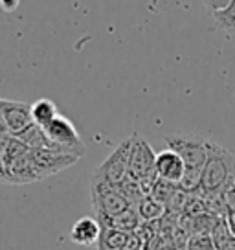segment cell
I'll return each mask as SVG.
<instances>
[{"instance_id":"6da1fadb","label":"cell","mask_w":235,"mask_h":250,"mask_svg":"<svg viewBox=\"0 0 235 250\" xmlns=\"http://www.w3.org/2000/svg\"><path fill=\"white\" fill-rule=\"evenodd\" d=\"M235 177V155L222 146L210 142V153L202 169V184L200 195L210 193H224L234 186Z\"/></svg>"},{"instance_id":"7a4b0ae2","label":"cell","mask_w":235,"mask_h":250,"mask_svg":"<svg viewBox=\"0 0 235 250\" xmlns=\"http://www.w3.org/2000/svg\"><path fill=\"white\" fill-rule=\"evenodd\" d=\"M210 142L212 140L193 133H171L165 136L167 149L180 156L188 169H204L210 153Z\"/></svg>"},{"instance_id":"3957f363","label":"cell","mask_w":235,"mask_h":250,"mask_svg":"<svg viewBox=\"0 0 235 250\" xmlns=\"http://www.w3.org/2000/svg\"><path fill=\"white\" fill-rule=\"evenodd\" d=\"M131 147H133V136H129L110 153L101 164L96 167L92 175V182L119 186L129 175V160H131Z\"/></svg>"},{"instance_id":"277c9868","label":"cell","mask_w":235,"mask_h":250,"mask_svg":"<svg viewBox=\"0 0 235 250\" xmlns=\"http://www.w3.org/2000/svg\"><path fill=\"white\" fill-rule=\"evenodd\" d=\"M90 193H92V204H94V210H96V219L99 223H105V221L116 217L121 211L131 208V203L118 189V186L92 182L90 184Z\"/></svg>"},{"instance_id":"5b68a950","label":"cell","mask_w":235,"mask_h":250,"mask_svg":"<svg viewBox=\"0 0 235 250\" xmlns=\"http://www.w3.org/2000/svg\"><path fill=\"white\" fill-rule=\"evenodd\" d=\"M129 175L136 180H145L157 175V153L151 144L138 134H133V147L129 160Z\"/></svg>"},{"instance_id":"8992f818","label":"cell","mask_w":235,"mask_h":250,"mask_svg":"<svg viewBox=\"0 0 235 250\" xmlns=\"http://www.w3.org/2000/svg\"><path fill=\"white\" fill-rule=\"evenodd\" d=\"M42 129H44V133L48 134V138L54 142L55 146L66 149L68 153L79 156V158L85 155V151H86L85 144L81 140L78 129L74 127V124H72L66 116L59 114L52 124L46 125V127H42Z\"/></svg>"},{"instance_id":"52a82bcc","label":"cell","mask_w":235,"mask_h":250,"mask_svg":"<svg viewBox=\"0 0 235 250\" xmlns=\"http://www.w3.org/2000/svg\"><path fill=\"white\" fill-rule=\"evenodd\" d=\"M30 156H32L33 166L39 173L40 180L63 171L79 160V156L63 153V151H55V149H30Z\"/></svg>"},{"instance_id":"ba28073f","label":"cell","mask_w":235,"mask_h":250,"mask_svg":"<svg viewBox=\"0 0 235 250\" xmlns=\"http://www.w3.org/2000/svg\"><path fill=\"white\" fill-rule=\"evenodd\" d=\"M2 116L9 136H19L33 125L32 105L13 100H2Z\"/></svg>"},{"instance_id":"9c48e42d","label":"cell","mask_w":235,"mask_h":250,"mask_svg":"<svg viewBox=\"0 0 235 250\" xmlns=\"http://www.w3.org/2000/svg\"><path fill=\"white\" fill-rule=\"evenodd\" d=\"M4 175H6V184H30V182L40 180L39 173L33 166L32 156H30V151L8 164H4Z\"/></svg>"},{"instance_id":"30bf717a","label":"cell","mask_w":235,"mask_h":250,"mask_svg":"<svg viewBox=\"0 0 235 250\" xmlns=\"http://www.w3.org/2000/svg\"><path fill=\"white\" fill-rule=\"evenodd\" d=\"M186 173V164L180 156L171 149H165L157 155V175L160 180L171 182V184H180L182 177Z\"/></svg>"},{"instance_id":"8fae6325","label":"cell","mask_w":235,"mask_h":250,"mask_svg":"<svg viewBox=\"0 0 235 250\" xmlns=\"http://www.w3.org/2000/svg\"><path fill=\"white\" fill-rule=\"evenodd\" d=\"M101 234V223L96 217H88V215L78 219L70 230L72 241L76 243V245H81V247H92L96 243H99Z\"/></svg>"},{"instance_id":"7c38bea8","label":"cell","mask_w":235,"mask_h":250,"mask_svg":"<svg viewBox=\"0 0 235 250\" xmlns=\"http://www.w3.org/2000/svg\"><path fill=\"white\" fill-rule=\"evenodd\" d=\"M101 227L114 228V230H121V232L133 234V232H136V230L141 227V219H140V215H138V210H136L134 206H131L129 210L121 211L116 217H112V219H109V221L101 223Z\"/></svg>"},{"instance_id":"4fadbf2b","label":"cell","mask_w":235,"mask_h":250,"mask_svg":"<svg viewBox=\"0 0 235 250\" xmlns=\"http://www.w3.org/2000/svg\"><path fill=\"white\" fill-rule=\"evenodd\" d=\"M59 116V110L52 100L48 98H40L35 103H32V118L33 124L39 127H46L54 122L55 118Z\"/></svg>"},{"instance_id":"5bb4252c","label":"cell","mask_w":235,"mask_h":250,"mask_svg":"<svg viewBox=\"0 0 235 250\" xmlns=\"http://www.w3.org/2000/svg\"><path fill=\"white\" fill-rule=\"evenodd\" d=\"M136 210H138L141 223H155V221H160L167 213V208H165L164 204H160L149 195L136 206Z\"/></svg>"},{"instance_id":"9a60e30c","label":"cell","mask_w":235,"mask_h":250,"mask_svg":"<svg viewBox=\"0 0 235 250\" xmlns=\"http://www.w3.org/2000/svg\"><path fill=\"white\" fill-rule=\"evenodd\" d=\"M178 191H180V189H178L176 184H171V182H165V180L158 179V182L155 184V188H153V191H151L149 197H153L155 201H158V203L164 204L165 208H167V206L173 203V199L176 197Z\"/></svg>"},{"instance_id":"2e32d148","label":"cell","mask_w":235,"mask_h":250,"mask_svg":"<svg viewBox=\"0 0 235 250\" xmlns=\"http://www.w3.org/2000/svg\"><path fill=\"white\" fill-rule=\"evenodd\" d=\"M212 239H213V245H215V249L220 250L226 243H230L234 239V234L230 232V227H228V221L226 217H220L219 223H217V227L213 228L212 232Z\"/></svg>"},{"instance_id":"e0dca14e","label":"cell","mask_w":235,"mask_h":250,"mask_svg":"<svg viewBox=\"0 0 235 250\" xmlns=\"http://www.w3.org/2000/svg\"><path fill=\"white\" fill-rule=\"evenodd\" d=\"M213 19L222 30L235 35V0H232V6L228 9L220 11V13H213Z\"/></svg>"},{"instance_id":"ac0fdd59","label":"cell","mask_w":235,"mask_h":250,"mask_svg":"<svg viewBox=\"0 0 235 250\" xmlns=\"http://www.w3.org/2000/svg\"><path fill=\"white\" fill-rule=\"evenodd\" d=\"M186 250H217L212 235H191L188 239Z\"/></svg>"},{"instance_id":"d6986e66","label":"cell","mask_w":235,"mask_h":250,"mask_svg":"<svg viewBox=\"0 0 235 250\" xmlns=\"http://www.w3.org/2000/svg\"><path fill=\"white\" fill-rule=\"evenodd\" d=\"M206 6L212 9L213 13H220L232 6V0H215V2H206Z\"/></svg>"},{"instance_id":"ffe728a7","label":"cell","mask_w":235,"mask_h":250,"mask_svg":"<svg viewBox=\"0 0 235 250\" xmlns=\"http://www.w3.org/2000/svg\"><path fill=\"white\" fill-rule=\"evenodd\" d=\"M224 203H226L228 211L235 213V188L234 186L224 191Z\"/></svg>"},{"instance_id":"44dd1931","label":"cell","mask_w":235,"mask_h":250,"mask_svg":"<svg viewBox=\"0 0 235 250\" xmlns=\"http://www.w3.org/2000/svg\"><path fill=\"white\" fill-rule=\"evenodd\" d=\"M226 221H228V227H230V232H232V234H234V237H235V213L228 211Z\"/></svg>"},{"instance_id":"7402d4cb","label":"cell","mask_w":235,"mask_h":250,"mask_svg":"<svg viewBox=\"0 0 235 250\" xmlns=\"http://www.w3.org/2000/svg\"><path fill=\"white\" fill-rule=\"evenodd\" d=\"M0 134H8L6 124H4V116H2V100H0Z\"/></svg>"},{"instance_id":"603a6c76","label":"cell","mask_w":235,"mask_h":250,"mask_svg":"<svg viewBox=\"0 0 235 250\" xmlns=\"http://www.w3.org/2000/svg\"><path fill=\"white\" fill-rule=\"evenodd\" d=\"M234 188H235V177H234Z\"/></svg>"}]
</instances>
